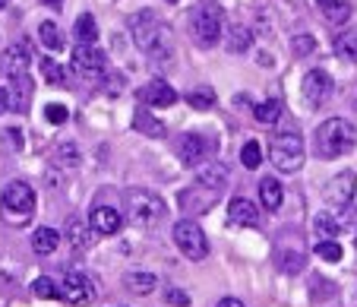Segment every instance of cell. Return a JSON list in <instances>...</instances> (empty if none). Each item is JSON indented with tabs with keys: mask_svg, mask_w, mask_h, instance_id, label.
Masks as SVG:
<instances>
[{
	"mask_svg": "<svg viewBox=\"0 0 357 307\" xmlns=\"http://www.w3.org/2000/svg\"><path fill=\"white\" fill-rule=\"evenodd\" d=\"M228 218L234 222V225H257L259 209H257V203L237 197V200H231V206H228Z\"/></svg>",
	"mask_w": 357,
	"mask_h": 307,
	"instance_id": "20",
	"label": "cell"
},
{
	"mask_svg": "<svg viewBox=\"0 0 357 307\" xmlns=\"http://www.w3.org/2000/svg\"><path fill=\"white\" fill-rule=\"evenodd\" d=\"M354 146H357V130L344 117H329V121H323L317 127V152L323 158L348 156Z\"/></svg>",
	"mask_w": 357,
	"mask_h": 307,
	"instance_id": "1",
	"label": "cell"
},
{
	"mask_svg": "<svg viewBox=\"0 0 357 307\" xmlns=\"http://www.w3.org/2000/svg\"><path fill=\"white\" fill-rule=\"evenodd\" d=\"M123 282H127V288L133 294H152L155 292V285H158L155 273H130Z\"/></svg>",
	"mask_w": 357,
	"mask_h": 307,
	"instance_id": "28",
	"label": "cell"
},
{
	"mask_svg": "<svg viewBox=\"0 0 357 307\" xmlns=\"http://www.w3.org/2000/svg\"><path fill=\"white\" fill-rule=\"evenodd\" d=\"M332 96V76L326 70H310V73L303 76V102L307 108H323Z\"/></svg>",
	"mask_w": 357,
	"mask_h": 307,
	"instance_id": "11",
	"label": "cell"
},
{
	"mask_svg": "<svg viewBox=\"0 0 357 307\" xmlns=\"http://www.w3.org/2000/svg\"><path fill=\"white\" fill-rule=\"evenodd\" d=\"M168 304H174V307H187V304H190V294H187V292H181V288H168Z\"/></svg>",
	"mask_w": 357,
	"mask_h": 307,
	"instance_id": "41",
	"label": "cell"
},
{
	"mask_svg": "<svg viewBox=\"0 0 357 307\" xmlns=\"http://www.w3.org/2000/svg\"><path fill=\"white\" fill-rule=\"evenodd\" d=\"M323 16L332 22V26H342V22L351 20V3L348 0H317Z\"/></svg>",
	"mask_w": 357,
	"mask_h": 307,
	"instance_id": "22",
	"label": "cell"
},
{
	"mask_svg": "<svg viewBox=\"0 0 357 307\" xmlns=\"http://www.w3.org/2000/svg\"><path fill=\"white\" fill-rule=\"evenodd\" d=\"M54 162L61 165V168H73V165H79V146L76 143H61L54 149Z\"/></svg>",
	"mask_w": 357,
	"mask_h": 307,
	"instance_id": "34",
	"label": "cell"
},
{
	"mask_svg": "<svg viewBox=\"0 0 357 307\" xmlns=\"http://www.w3.org/2000/svg\"><path fill=\"white\" fill-rule=\"evenodd\" d=\"M354 193H357V174L354 171H342V174H335V178L329 181V187H326V200H329L332 206H351Z\"/></svg>",
	"mask_w": 357,
	"mask_h": 307,
	"instance_id": "12",
	"label": "cell"
},
{
	"mask_svg": "<svg viewBox=\"0 0 357 307\" xmlns=\"http://www.w3.org/2000/svg\"><path fill=\"white\" fill-rule=\"evenodd\" d=\"M32 292L38 294V298H57V285H54V279H47V276H38V279L32 282Z\"/></svg>",
	"mask_w": 357,
	"mask_h": 307,
	"instance_id": "38",
	"label": "cell"
},
{
	"mask_svg": "<svg viewBox=\"0 0 357 307\" xmlns=\"http://www.w3.org/2000/svg\"><path fill=\"white\" fill-rule=\"evenodd\" d=\"M89 225H92L95 234H105V238H108V234L121 232L123 218H121V212L111 209V206H95L92 216H89Z\"/></svg>",
	"mask_w": 357,
	"mask_h": 307,
	"instance_id": "14",
	"label": "cell"
},
{
	"mask_svg": "<svg viewBox=\"0 0 357 307\" xmlns=\"http://www.w3.org/2000/svg\"><path fill=\"white\" fill-rule=\"evenodd\" d=\"M282 111H284V105L278 102V98H269V102L257 105V121L259 123H272V121H278V117H282Z\"/></svg>",
	"mask_w": 357,
	"mask_h": 307,
	"instance_id": "36",
	"label": "cell"
},
{
	"mask_svg": "<svg viewBox=\"0 0 357 307\" xmlns=\"http://www.w3.org/2000/svg\"><path fill=\"white\" fill-rule=\"evenodd\" d=\"M47 7H61V0H45Z\"/></svg>",
	"mask_w": 357,
	"mask_h": 307,
	"instance_id": "44",
	"label": "cell"
},
{
	"mask_svg": "<svg viewBox=\"0 0 357 307\" xmlns=\"http://www.w3.org/2000/svg\"><path fill=\"white\" fill-rule=\"evenodd\" d=\"M45 117H47L51 123H63V121L70 117V111H67V105H47V108H45Z\"/></svg>",
	"mask_w": 357,
	"mask_h": 307,
	"instance_id": "40",
	"label": "cell"
},
{
	"mask_svg": "<svg viewBox=\"0 0 357 307\" xmlns=\"http://www.w3.org/2000/svg\"><path fill=\"white\" fill-rule=\"evenodd\" d=\"M177 156H181V165L196 168V165L206 158V140H202L199 133H187V137L181 140V146H177Z\"/></svg>",
	"mask_w": 357,
	"mask_h": 307,
	"instance_id": "18",
	"label": "cell"
},
{
	"mask_svg": "<svg viewBox=\"0 0 357 307\" xmlns=\"http://www.w3.org/2000/svg\"><path fill=\"white\" fill-rule=\"evenodd\" d=\"M241 162H243V168L257 171L259 165H263V146H259L257 140H250V143H243V149H241Z\"/></svg>",
	"mask_w": 357,
	"mask_h": 307,
	"instance_id": "33",
	"label": "cell"
},
{
	"mask_svg": "<svg viewBox=\"0 0 357 307\" xmlns=\"http://www.w3.org/2000/svg\"><path fill=\"white\" fill-rule=\"evenodd\" d=\"M130 32H133L136 48L152 51V54H158V51L168 45V22H165L155 10H139V13H133Z\"/></svg>",
	"mask_w": 357,
	"mask_h": 307,
	"instance_id": "2",
	"label": "cell"
},
{
	"mask_svg": "<svg viewBox=\"0 0 357 307\" xmlns=\"http://www.w3.org/2000/svg\"><path fill=\"white\" fill-rule=\"evenodd\" d=\"M95 238L98 234L92 232V225H89V218H79V216H70L67 218V241L73 250H89V247L95 244Z\"/></svg>",
	"mask_w": 357,
	"mask_h": 307,
	"instance_id": "15",
	"label": "cell"
},
{
	"mask_svg": "<svg viewBox=\"0 0 357 307\" xmlns=\"http://www.w3.org/2000/svg\"><path fill=\"white\" fill-rule=\"evenodd\" d=\"M291 48H294V54H310L313 48H317V38H313V35H294V41H291Z\"/></svg>",
	"mask_w": 357,
	"mask_h": 307,
	"instance_id": "39",
	"label": "cell"
},
{
	"mask_svg": "<svg viewBox=\"0 0 357 307\" xmlns=\"http://www.w3.org/2000/svg\"><path fill=\"white\" fill-rule=\"evenodd\" d=\"M7 96H10V111L26 114L29 102H32V76H20V80H13V86H10Z\"/></svg>",
	"mask_w": 357,
	"mask_h": 307,
	"instance_id": "19",
	"label": "cell"
},
{
	"mask_svg": "<svg viewBox=\"0 0 357 307\" xmlns=\"http://www.w3.org/2000/svg\"><path fill=\"white\" fill-rule=\"evenodd\" d=\"M29 67H32V48L26 41H16V45L3 48V54H0V73L3 76L20 80V76H29Z\"/></svg>",
	"mask_w": 357,
	"mask_h": 307,
	"instance_id": "10",
	"label": "cell"
},
{
	"mask_svg": "<svg viewBox=\"0 0 357 307\" xmlns=\"http://www.w3.org/2000/svg\"><path fill=\"white\" fill-rule=\"evenodd\" d=\"M218 197H222V190H209V187H202V184H193L177 193V206H181L183 216L193 218V216H206L218 203Z\"/></svg>",
	"mask_w": 357,
	"mask_h": 307,
	"instance_id": "9",
	"label": "cell"
},
{
	"mask_svg": "<svg viewBox=\"0 0 357 307\" xmlns=\"http://www.w3.org/2000/svg\"><path fill=\"white\" fill-rule=\"evenodd\" d=\"M38 38H41V45H45L47 51H61L63 48V35H61V29H57L51 20L38 26Z\"/></svg>",
	"mask_w": 357,
	"mask_h": 307,
	"instance_id": "31",
	"label": "cell"
},
{
	"mask_svg": "<svg viewBox=\"0 0 357 307\" xmlns=\"http://www.w3.org/2000/svg\"><path fill=\"white\" fill-rule=\"evenodd\" d=\"M73 35H76V45H95V38H98V26H95V16H92V13L76 16Z\"/></svg>",
	"mask_w": 357,
	"mask_h": 307,
	"instance_id": "23",
	"label": "cell"
},
{
	"mask_svg": "<svg viewBox=\"0 0 357 307\" xmlns=\"http://www.w3.org/2000/svg\"><path fill=\"white\" fill-rule=\"evenodd\" d=\"M3 111H10V96H7V89L0 86V114H3Z\"/></svg>",
	"mask_w": 357,
	"mask_h": 307,
	"instance_id": "43",
	"label": "cell"
},
{
	"mask_svg": "<svg viewBox=\"0 0 357 307\" xmlns=\"http://www.w3.org/2000/svg\"><path fill=\"white\" fill-rule=\"evenodd\" d=\"M250 45H253V32L247 26H231V32H228L231 54H243V51H250Z\"/></svg>",
	"mask_w": 357,
	"mask_h": 307,
	"instance_id": "27",
	"label": "cell"
},
{
	"mask_svg": "<svg viewBox=\"0 0 357 307\" xmlns=\"http://www.w3.org/2000/svg\"><path fill=\"white\" fill-rule=\"evenodd\" d=\"M133 123H136V130H142V133H146V137H165V123H162V121H155V117L149 114L146 108L136 111Z\"/></svg>",
	"mask_w": 357,
	"mask_h": 307,
	"instance_id": "29",
	"label": "cell"
},
{
	"mask_svg": "<svg viewBox=\"0 0 357 307\" xmlns=\"http://www.w3.org/2000/svg\"><path fill=\"white\" fill-rule=\"evenodd\" d=\"M282 200H284L282 184H278L275 178H263V184H259V203H263L266 209H278Z\"/></svg>",
	"mask_w": 357,
	"mask_h": 307,
	"instance_id": "24",
	"label": "cell"
},
{
	"mask_svg": "<svg viewBox=\"0 0 357 307\" xmlns=\"http://www.w3.org/2000/svg\"><path fill=\"white\" fill-rule=\"evenodd\" d=\"M7 3H10V0H0V7H7Z\"/></svg>",
	"mask_w": 357,
	"mask_h": 307,
	"instance_id": "45",
	"label": "cell"
},
{
	"mask_svg": "<svg viewBox=\"0 0 357 307\" xmlns=\"http://www.w3.org/2000/svg\"><path fill=\"white\" fill-rule=\"evenodd\" d=\"M127 216L133 225L139 228H152L165 218V200L152 190H142V187H133L127 190Z\"/></svg>",
	"mask_w": 357,
	"mask_h": 307,
	"instance_id": "3",
	"label": "cell"
},
{
	"mask_svg": "<svg viewBox=\"0 0 357 307\" xmlns=\"http://www.w3.org/2000/svg\"><path fill=\"white\" fill-rule=\"evenodd\" d=\"M174 244L187 260H206V253H209L206 232L196 225L193 218H181V222L174 225Z\"/></svg>",
	"mask_w": 357,
	"mask_h": 307,
	"instance_id": "7",
	"label": "cell"
},
{
	"mask_svg": "<svg viewBox=\"0 0 357 307\" xmlns=\"http://www.w3.org/2000/svg\"><path fill=\"white\" fill-rule=\"evenodd\" d=\"M278 269H282V273H288V276H297L303 269V253L282 250V253H278Z\"/></svg>",
	"mask_w": 357,
	"mask_h": 307,
	"instance_id": "35",
	"label": "cell"
},
{
	"mask_svg": "<svg viewBox=\"0 0 357 307\" xmlns=\"http://www.w3.org/2000/svg\"><path fill=\"white\" fill-rule=\"evenodd\" d=\"M313 232L319 234V241H335L338 232H342V222L332 212H319L317 222H313Z\"/></svg>",
	"mask_w": 357,
	"mask_h": 307,
	"instance_id": "25",
	"label": "cell"
},
{
	"mask_svg": "<svg viewBox=\"0 0 357 307\" xmlns=\"http://www.w3.org/2000/svg\"><path fill=\"white\" fill-rule=\"evenodd\" d=\"M269 158L278 171H301L303 158H307V149H303V140L301 133H278L272 137V146H269Z\"/></svg>",
	"mask_w": 357,
	"mask_h": 307,
	"instance_id": "5",
	"label": "cell"
},
{
	"mask_svg": "<svg viewBox=\"0 0 357 307\" xmlns=\"http://www.w3.org/2000/svg\"><path fill=\"white\" fill-rule=\"evenodd\" d=\"M215 307H247V304H243L241 298H222V301H218Z\"/></svg>",
	"mask_w": 357,
	"mask_h": 307,
	"instance_id": "42",
	"label": "cell"
},
{
	"mask_svg": "<svg viewBox=\"0 0 357 307\" xmlns=\"http://www.w3.org/2000/svg\"><path fill=\"white\" fill-rule=\"evenodd\" d=\"M57 244H61V232H54V228H35L32 232V250L38 253V257H47V253H54Z\"/></svg>",
	"mask_w": 357,
	"mask_h": 307,
	"instance_id": "21",
	"label": "cell"
},
{
	"mask_svg": "<svg viewBox=\"0 0 357 307\" xmlns=\"http://www.w3.org/2000/svg\"><path fill=\"white\" fill-rule=\"evenodd\" d=\"M196 184L209 187V190H222L228 184V168L222 162H206V165H196Z\"/></svg>",
	"mask_w": 357,
	"mask_h": 307,
	"instance_id": "17",
	"label": "cell"
},
{
	"mask_svg": "<svg viewBox=\"0 0 357 307\" xmlns=\"http://www.w3.org/2000/svg\"><path fill=\"white\" fill-rule=\"evenodd\" d=\"M57 294H61L67 304H73V307H86V304H92L95 288H92V279H89L86 273L70 269V273L57 282Z\"/></svg>",
	"mask_w": 357,
	"mask_h": 307,
	"instance_id": "8",
	"label": "cell"
},
{
	"mask_svg": "<svg viewBox=\"0 0 357 307\" xmlns=\"http://www.w3.org/2000/svg\"><path fill=\"white\" fill-rule=\"evenodd\" d=\"M139 98L149 105V108H171V105L177 102V92L171 89L165 80H152L146 89L139 92Z\"/></svg>",
	"mask_w": 357,
	"mask_h": 307,
	"instance_id": "16",
	"label": "cell"
},
{
	"mask_svg": "<svg viewBox=\"0 0 357 307\" xmlns=\"http://www.w3.org/2000/svg\"><path fill=\"white\" fill-rule=\"evenodd\" d=\"M41 73H45V80L51 82V86H70V73L54 57H45V61H41Z\"/></svg>",
	"mask_w": 357,
	"mask_h": 307,
	"instance_id": "30",
	"label": "cell"
},
{
	"mask_svg": "<svg viewBox=\"0 0 357 307\" xmlns=\"http://www.w3.org/2000/svg\"><path fill=\"white\" fill-rule=\"evenodd\" d=\"M187 102L196 111H209V108H215V89L212 86H196V89L187 92Z\"/></svg>",
	"mask_w": 357,
	"mask_h": 307,
	"instance_id": "26",
	"label": "cell"
},
{
	"mask_svg": "<svg viewBox=\"0 0 357 307\" xmlns=\"http://www.w3.org/2000/svg\"><path fill=\"white\" fill-rule=\"evenodd\" d=\"M190 32H193L196 45L202 48H212L225 32V16H222V7L218 3H202V7L193 10L190 16Z\"/></svg>",
	"mask_w": 357,
	"mask_h": 307,
	"instance_id": "4",
	"label": "cell"
},
{
	"mask_svg": "<svg viewBox=\"0 0 357 307\" xmlns=\"http://www.w3.org/2000/svg\"><path fill=\"white\" fill-rule=\"evenodd\" d=\"M0 206H3L10 222H26L35 212V190L26 181H13V184H7L3 193H0Z\"/></svg>",
	"mask_w": 357,
	"mask_h": 307,
	"instance_id": "6",
	"label": "cell"
},
{
	"mask_svg": "<svg viewBox=\"0 0 357 307\" xmlns=\"http://www.w3.org/2000/svg\"><path fill=\"white\" fill-rule=\"evenodd\" d=\"M317 257H323L326 263H338V260H342V244H338V241H319Z\"/></svg>",
	"mask_w": 357,
	"mask_h": 307,
	"instance_id": "37",
	"label": "cell"
},
{
	"mask_svg": "<svg viewBox=\"0 0 357 307\" xmlns=\"http://www.w3.org/2000/svg\"><path fill=\"white\" fill-rule=\"evenodd\" d=\"M354 244H357V234H354Z\"/></svg>",
	"mask_w": 357,
	"mask_h": 307,
	"instance_id": "46",
	"label": "cell"
},
{
	"mask_svg": "<svg viewBox=\"0 0 357 307\" xmlns=\"http://www.w3.org/2000/svg\"><path fill=\"white\" fill-rule=\"evenodd\" d=\"M73 67L79 70V73H86V76H101L105 73V67H108V61H105V54H101L95 45H76Z\"/></svg>",
	"mask_w": 357,
	"mask_h": 307,
	"instance_id": "13",
	"label": "cell"
},
{
	"mask_svg": "<svg viewBox=\"0 0 357 307\" xmlns=\"http://www.w3.org/2000/svg\"><path fill=\"white\" fill-rule=\"evenodd\" d=\"M335 54L344 61H357V32H342L335 38Z\"/></svg>",
	"mask_w": 357,
	"mask_h": 307,
	"instance_id": "32",
	"label": "cell"
}]
</instances>
